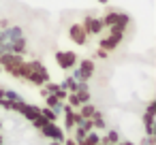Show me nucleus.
<instances>
[{"instance_id": "6", "label": "nucleus", "mask_w": 156, "mask_h": 145, "mask_svg": "<svg viewBox=\"0 0 156 145\" xmlns=\"http://www.w3.org/2000/svg\"><path fill=\"white\" fill-rule=\"evenodd\" d=\"M101 2H107V0H101Z\"/></svg>"}, {"instance_id": "1", "label": "nucleus", "mask_w": 156, "mask_h": 145, "mask_svg": "<svg viewBox=\"0 0 156 145\" xmlns=\"http://www.w3.org/2000/svg\"><path fill=\"white\" fill-rule=\"evenodd\" d=\"M120 39H122V30H115V28H113L111 36H109V39H105V41L101 43V47H103V49H113V47L118 45V41H120Z\"/></svg>"}, {"instance_id": "3", "label": "nucleus", "mask_w": 156, "mask_h": 145, "mask_svg": "<svg viewBox=\"0 0 156 145\" xmlns=\"http://www.w3.org/2000/svg\"><path fill=\"white\" fill-rule=\"evenodd\" d=\"M101 28H103L101 19H86V24H83V30H88V32H98Z\"/></svg>"}, {"instance_id": "5", "label": "nucleus", "mask_w": 156, "mask_h": 145, "mask_svg": "<svg viewBox=\"0 0 156 145\" xmlns=\"http://www.w3.org/2000/svg\"><path fill=\"white\" fill-rule=\"evenodd\" d=\"M92 68H94L92 62H83V64H81V71H79L77 75H79V77H90V75H92Z\"/></svg>"}, {"instance_id": "2", "label": "nucleus", "mask_w": 156, "mask_h": 145, "mask_svg": "<svg viewBox=\"0 0 156 145\" xmlns=\"http://www.w3.org/2000/svg\"><path fill=\"white\" fill-rule=\"evenodd\" d=\"M71 36H73L77 43H83V41H86V30H83V26H71Z\"/></svg>"}, {"instance_id": "4", "label": "nucleus", "mask_w": 156, "mask_h": 145, "mask_svg": "<svg viewBox=\"0 0 156 145\" xmlns=\"http://www.w3.org/2000/svg\"><path fill=\"white\" fill-rule=\"evenodd\" d=\"M56 58H58V62H60V64H62L64 68H66V66H73V64H75V56H73V54H58Z\"/></svg>"}]
</instances>
